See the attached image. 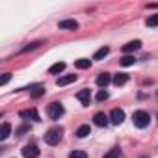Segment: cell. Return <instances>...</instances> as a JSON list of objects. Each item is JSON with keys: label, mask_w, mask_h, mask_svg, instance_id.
<instances>
[{"label": "cell", "mask_w": 158, "mask_h": 158, "mask_svg": "<svg viewBox=\"0 0 158 158\" xmlns=\"http://www.w3.org/2000/svg\"><path fill=\"white\" fill-rule=\"evenodd\" d=\"M110 121H112L114 125H121V123L125 121V112H123L121 108H114V110L110 112Z\"/></svg>", "instance_id": "277c9868"}, {"label": "cell", "mask_w": 158, "mask_h": 158, "mask_svg": "<svg viewBox=\"0 0 158 158\" xmlns=\"http://www.w3.org/2000/svg\"><path fill=\"white\" fill-rule=\"evenodd\" d=\"M108 52H110V48H108V47H102V48H99V50L95 52L93 60H102V58H106V56H108Z\"/></svg>", "instance_id": "ac0fdd59"}, {"label": "cell", "mask_w": 158, "mask_h": 158, "mask_svg": "<svg viewBox=\"0 0 158 158\" xmlns=\"http://www.w3.org/2000/svg\"><path fill=\"white\" fill-rule=\"evenodd\" d=\"M134 61H136V58L134 56H130V54H125L121 60H119V63L123 65V67H128V65H134Z\"/></svg>", "instance_id": "9a60e30c"}, {"label": "cell", "mask_w": 158, "mask_h": 158, "mask_svg": "<svg viewBox=\"0 0 158 158\" xmlns=\"http://www.w3.org/2000/svg\"><path fill=\"white\" fill-rule=\"evenodd\" d=\"M141 47V41L139 39H136V41H130V43H127L125 47H123V52L125 54H128V52H134V50H138Z\"/></svg>", "instance_id": "30bf717a"}, {"label": "cell", "mask_w": 158, "mask_h": 158, "mask_svg": "<svg viewBox=\"0 0 158 158\" xmlns=\"http://www.w3.org/2000/svg\"><path fill=\"white\" fill-rule=\"evenodd\" d=\"M93 123H95L97 127H106V125H108V117H106L102 112H99V114H95V117H93Z\"/></svg>", "instance_id": "7c38bea8"}, {"label": "cell", "mask_w": 158, "mask_h": 158, "mask_svg": "<svg viewBox=\"0 0 158 158\" xmlns=\"http://www.w3.org/2000/svg\"><path fill=\"white\" fill-rule=\"evenodd\" d=\"M63 112H65V108H63L61 102H50L47 106V114H48L50 119H60L63 115Z\"/></svg>", "instance_id": "3957f363"}, {"label": "cell", "mask_w": 158, "mask_h": 158, "mask_svg": "<svg viewBox=\"0 0 158 158\" xmlns=\"http://www.w3.org/2000/svg\"><path fill=\"white\" fill-rule=\"evenodd\" d=\"M10 132H11V125L10 123H2V127H0V139L4 141L10 136Z\"/></svg>", "instance_id": "4fadbf2b"}, {"label": "cell", "mask_w": 158, "mask_h": 158, "mask_svg": "<svg viewBox=\"0 0 158 158\" xmlns=\"http://www.w3.org/2000/svg\"><path fill=\"white\" fill-rule=\"evenodd\" d=\"M63 69H65V63H63V61H58V63H54V65L48 69V73H50V74H58V73H61Z\"/></svg>", "instance_id": "2e32d148"}, {"label": "cell", "mask_w": 158, "mask_h": 158, "mask_svg": "<svg viewBox=\"0 0 158 158\" xmlns=\"http://www.w3.org/2000/svg\"><path fill=\"white\" fill-rule=\"evenodd\" d=\"M58 26H60V30H76V28H78V23H76L74 19H65V21H61Z\"/></svg>", "instance_id": "52a82bcc"}, {"label": "cell", "mask_w": 158, "mask_h": 158, "mask_svg": "<svg viewBox=\"0 0 158 158\" xmlns=\"http://www.w3.org/2000/svg\"><path fill=\"white\" fill-rule=\"evenodd\" d=\"M74 80H76V74H63V76H60L56 80V84L58 86H67V84H71Z\"/></svg>", "instance_id": "9c48e42d"}, {"label": "cell", "mask_w": 158, "mask_h": 158, "mask_svg": "<svg viewBox=\"0 0 158 158\" xmlns=\"http://www.w3.org/2000/svg\"><path fill=\"white\" fill-rule=\"evenodd\" d=\"M43 93H45V89H43V88H35V89L32 91V97H34V99H37V97H41Z\"/></svg>", "instance_id": "cb8c5ba5"}, {"label": "cell", "mask_w": 158, "mask_h": 158, "mask_svg": "<svg viewBox=\"0 0 158 158\" xmlns=\"http://www.w3.org/2000/svg\"><path fill=\"white\" fill-rule=\"evenodd\" d=\"M112 80H114V78L110 76V73H101V74L97 76V86H99V88H106Z\"/></svg>", "instance_id": "8992f818"}, {"label": "cell", "mask_w": 158, "mask_h": 158, "mask_svg": "<svg viewBox=\"0 0 158 158\" xmlns=\"http://www.w3.org/2000/svg\"><path fill=\"white\" fill-rule=\"evenodd\" d=\"M21 117H32L34 121H41L39 119V114L35 110H30V112H21Z\"/></svg>", "instance_id": "d6986e66"}, {"label": "cell", "mask_w": 158, "mask_h": 158, "mask_svg": "<svg viewBox=\"0 0 158 158\" xmlns=\"http://www.w3.org/2000/svg\"><path fill=\"white\" fill-rule=\"evenodd\" d=\"M74 65H76V69H89L91 61L86 60V58H80V60H76V61H74Z\"/></svg>", "instance_id": "e0dca14e"}, {"label": "cell", "mask_w": 158, "mask_h": 158, "mask_svg": "<svg viewBox=\"0 0 158 158\" xmlns=\"http://www.w3.org/2000/svg\"><path fill=\"white\" fill-rule=\"evenodd\" d=\"M10 78H11V74H10V73H6L2 78H0V86H6V84L10 82Z\"/></svg>", "instance_id": "d4e9b609"}, {"label": "cell", "mask_w": 158, "mask_h": 158, "mask_svg": "<svg viewBox=\"0 0 158 158\" xmlns=\"http://www.w3.org/2000/svg\"><path fill=\"white\" fill-rule=\"evenodd\" d=\"M104 158H121V151H119V149H114V151H110Z\"/></svg>", "instance_id": "7402d4cb"}, {"label": "cell", "mask_w": 158, "mask_h": 158, "mask_svg": "<svg viewBox=\"0 0 158 158\" xmlns=\"http://www.w3.org/2000/svg\"><path fill=\"white\" fill-rule=\"evenodd\" d=\"M23 156H24V158H37V156H39L37 145H24V147H23Z\"/></svg>", "instance_id": "5b68a950"}, {"label": "cell", "mask_w": 158, "mask_h": 158, "mask_svg": "<svg viewBox=\"0 0 158 158\" xmlns=\"http://www.w3.org/2000/svg\"><path fill=\"white\" fill-rule=\"evenodd\" d=\"M115 86H123V84H127L128 82V74L127 73H117L115 76H114V80H112Z\"/></svg>", "instance_id": "8fae6325"}, {"label": "cell", "mask_w": 158, "mask_h": 158, "mask_svg": "<svg viewBox=\"0 0 158 158\" xmlns=\"http://www.w3.org/2000/svg\"><path fill=\"white\" fill-rule=\"evenodd\" d=\"M132 121H134V127H138V128H145V127H149L151 117H149V114H147L145 110H138V112H134Z\"/></svg>", "instance_id": "7a4b0ae2"}, {"label": "cell", "mask_w": 158, "mask_h": 158, "mask_svg": "<svg viewBox=\"0 0 158 158\" xmlns=\"http://www.w3.org/2000/svg\"><path fill=\"white\" fill-rule=\"evenodd\" d=\"M69 158H88V152L86 151H73V152H69Z\"/></svg>", "instance_id": "ffe728a7"}, {"label": "cell", "mask_w": 158, "mask_h": 158, "mask_svg": "<svg viewBox=\"0 0 158 158\" xmlns=\"http://www.w3.org/2000/svg\"><path fill=\"white\" fill-rule=\"evenodd\" d=\"M89 134H91L89 125H82V127H78V130H76V136H78V138H86V136H89Z\"/></svg>", "instance_id": "5bb4252c"}, {"label": "cell", "mask_w": 158, "mask_h": 158, "mask_svg": "<svg viewBox=\"0 0 158 158\" xmlns=\"http://www.w3.org/2000/svg\"><path fill=\"white\" fill-rule=\"evenodd\" d=\"M106 99H108V91L101 89V91L97 93V101H99V102H102V101H106Z\"/></svg>", "instance_id": "603a6c76"}, {"label": "cell", "mask_w": 158, "mask_h": 158, "mask_svg": "<svg viewBox=\"0 0 158 158\" xmlns=\"http://www.w3.org/2000/svg\"><path fill=\"white\" fill-rule=\"evenodd\" d=\"M41 45V41H35V43H30L28 47H24V52H28V50H34V48H37Z\"/></svg>", "instance_id": "484cf974"}, {"label": "cell", "mask_w": 158, "mask_h": 158, "mask_svg": "<svg viewBox=\"0 0 158 158\" xmlns=\"http://www.w3.org/2000/svg\"><path fill=\"white\" fill-rule=\"evenodd\" d=\"M76 99L80 101L84 106H88V104H89V99H91V93H89V89H82V91H78V93H76Z\"/></svg>", "instance_id": "ba28073f"}, {"label": "cell", "mask_w": 158, "mask_h": 158, "mask_svg": "<svg viewBox=\"0 0 158 158\" xmlns=\"http://www.w3.org/2000/svg\"><path fill=\"white\" fill-rule=\"evenodd\" d=\"M147 26H158V15H151L147 19Z\"/></svg>", "instance_id": "44dd1931"}, {"label": "cell", "mask_w": 158, "mask_h": 158, "mask_svg": "<svg viewBox=\"0 0 158 158\" xmlns=\"http://www.w3.org/2000/svg\"><path fill=\"white\" fill-rule=\"evenodd\" d=\"M61 134H63V128H61V127H52V128L47 130L45 141H47L48 145H58L60 139H61Z\"/></svg>", "instance_id": "6da1fadb"}]
</instances>
